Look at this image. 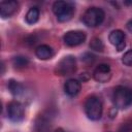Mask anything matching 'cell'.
<instances>
[{
	"instance_id": "cell-5",
	"label": "cell",
	"mask_w": 132,
	"mask_h": 132,
	"mask_svg": "<svg viewBox=\"0 0 132 132\" xmlns=\"http://www.w3.org/2000/svg\"><path fill=\"white\" fill-rule=\"evenodd\" d=\"M76 71V60L73 56H66L62 58L55 69V72L57 75L66 76L71 75Z\"/></svg>"
},
{
	"instance_id": "cell-18",
	"label": "cell",
	"mask_w": 132,
	"mask_h": 132,
	"mask_svg": "<svg viewBox=\"0 0 132 132\" xmlns=\"http://www.w3.org/2000/svg\"><path fill=\"white\" fill-rule=\"evenodd\" d=\"M122 62L126 66H132V50L127 51L123 57H122Z\"/></svg>"
},
{
	"instance_id": "cell-4",
	"label": "cell",
	"mask_w": 132,
	"mask_h": 132,
	"mask_svg": "<svg viewBox=\"0 0 132 132\" xmlns=\"http://www.w3.org/2000/svg\"><path fill=\"white\" fill-rule=\"evenodd\" d=\"M104 16L105 13L101 8L92 6L85 11L81 20L84 24L88 27H97L102 24V22L104 21Z\"/></svg>"
},
{
	"instance_id": "cell-16",
	"label": "cell",
	"mask_w": 132,
	"mask_h": 132,
	"mask_svg": "<svg viewBox=\"0 0 132 132\" xmlns=\"http://www.w3.org/2000/svg\"><path fill=\"white\" fill-rule=\"evenodd\" d=\"M28 64H29V60L24 56H16L12 59V65L15 68H25L28 66Z\"/></svg>"
},
{
	"instance_id": "cell-9",
	"label": "cell",
	"mask_w": 132,
	"mask_h": 132,
	"mask_svg": "<svg viewBox=\"0 0 132 132\" xmlns=\"http://www.w3.org/2000/svg\"><path fill=\"white\" fill-rule=\"evenodd\" d=\"M109 42L113 44L117 47L118 52H121L125 48L126 43H125V33L122 30H113L109 33L108 36Z\"/></svg>"
},
{
	"instance_id": "cell-11",
	"label": "cell",
	"mask_w": 132,
	"mask_h": 132,
	"mask_svg": "<svg viewBox=\"0 0 132 132\" xmlns=\"http://www.w3.org/2000/svg\"><path fill=\"white\" fill-rule=\"evenodd\" d=\"M80 88H81L80 82L74 78H70V79L66 80V82L64 85V91L69 96H76L79 93Z\"/></svg>"
},
{
	"instance_id": "cell-14",
	"label": "cell",
	"mask_w": 132,
	"mask_h": 132,
	"mask_svg": "<svg viewBox=\"0 0 132 132\" xmlns=\"http://www.w3.org/2000/svg\"><path fill=\"white\" fill-rule=\"evenodd\" d=\"M35 128L37 132H51V123L45 117L40 116L36 120Z\"/></svg>"
},
{
	"instance_id": "cell-7",
	"label": "cell",
	"mask_w": 132,
	"mask_h": 132,
	"mask_svg": "<svg viewBox=\"0 0 132 132\" xmlns=\"http://www.w3.org/2000/svg\"><path fill=\"white\" fill-rule=\"evenodd\" d=\"M87 35L84 31L75 30V31H68L64 34L63 40L66 45L68 46H76L85 42Z\"/></svg>"
},
{
	"instance_id": "cell-10",
	"label": "cell",
	"mask_w": 132,
	"mask_h": 132,
	"mask_svg": "<svg viewBox=\"0 0 132 132\" xmlns=\"http://www.w3.org/2000/svg\"><path fill=\"white\" fill-rule=\"evenodd\" d=\"M18 7H19V3L14 0L2 1L0 2V15L3 19L9 18L16 11Z\"/></svg>"
},
{
	"instance_id": "cell-3",
	"label": "cell",
	"mask_w": 132,
	"mask_h": 132,
	"mask_svg": "<svg viewBox=\"0 0 132 132\" xmlns=\"http://www.w3.org/2000/svg\"><path fill=\"white\" fill-rule=\"evenodd\" d=\"M102 102L99 97L92 95L87 98L85 102V112L87 117L92 121H97L102 116Z\"/></svg>"
},
{
	"instance_id": "cell-21",
	"label": "cell",
	"mask_w": 132,
	"mask_h": 132,
	"mask_svg": "<svg viewBox=\"0 0 132 132\" xmlns=\"http://www.w3.org/2000/svg\"><path fill=\"white\" fill-rule=\"evenodd\" d=\"M88 78H89V75H88V73H81V75H80V79H81L82 81L87 80Z\"/></svg>"
},
{
	"instance_id": "cell-22",
	"label": "cell",
	"mask_w": 132,
	"mask_h": 132,
	"mask_svg": "<svg viewBox=\"0 0 132 132\" xmlns=\"http://www.w3.org/2000/svg\"><path fill=\"white\" fill-rule=\"evenodd\" d=\"M127 28L130 32H132V20H130L128 23H127Z\"/></svg>"
},
{
	"instance_id": "cell-8",
	"label": "cell",
	"mask_w": 132,
	"mask_h": 132,
	"mask_svg": "<svg viewBox=\"0 0 132 132\" xmlns=\"http://www.w3.org/2000/svg\"><path fill=\"white\" fill-rule=\"evenodd\" d=\"M93 77L98 82H101V84L107 82L111 77V70H110L109 65L99 64L93 72Z\"/></svg>"
},
{
	"instance_id": "cell-12",
	"label": "cell",
	"mask_w": 132,
	"mask_h": 132,
	"mask_svg": "<svg viewBox=\"0 0 132 132\" xmlns=\"http://www.w3.org/2000/svg\"><path fill=\"white\" fill-rule=\"evenodd\" d=\"M35 55L40 60H48L54 56V50L46 44L38 45L35 50Z\"/></svg>"
},
{
	"instance_id": "cell-1",
	"label": "cell",
	"mask_w": 132,
	"mask_h": 132,
	"mask_svg": "<svg viewBox=\"0 0 132 132\" xmlns=\"http://www.w3.org/2000/svg\"><path fill=\"white\" fill-rule=\"evenodd\" d=\"M111 99L116 108L125 109L132 104V89L126 86H118L113 89Z\"/></svg>"
},
{
	"instance_id": "cell-20",
	"label": "cell",
	"mask_w": 132,
	"mask_h": 132,
	"mask_svg": "<svg viewBox=\"0 0 132 132\" xmlns=\"http://www.w3.org/2000/svg\"><path fill=\"white\" fill-rule=\"evenodd\" d=\"M117 132H132V125L125 123L119 128V130Z\"/></svg>"
},
{
	"instance_id": "cell-15",
	"label": "cell",
	"mask_w": 132,
	"mask_h": 132,
	"mask_svg": "<svg viewBox=\"0 0 132 132\" xmlns=\"http://www.w3.org/2000/svg\"><path fill=\"white\" fill-rule=\"evenodd\" d=\"M25 19H26V22L29 25L35 24L38 21V19H39V9H38V7H35V6L34 7H31L28 10V12L26 13Z\"/></svg>"
},
{
	"instance_id": "cell-13",
	"label": "cell",
	"mask_w": 132,
	"mask_h": 132,
	"mask_svg": "<svg viewBox=\"0 0 132 132\" xmlns=\"http://www.w3.org/2000/svg\"><path fill=\"white\" fill-rule=\"evenodd\" d=\"M7 87L10 91V93L15 97V98H20L22 96H24L25 94V88L23 85H21L19 81L10 79L7 84Z\"/></svg>"
},
{
	"instance_id": "cell-2",
	"label": "cell",
	"mask_w": 132,
	"mask_h": 132,
	"mask_svg": "<svg viewBox=\"0 0 132 132\" xmlns=\"http://www.w3.org/2000/svg\"><path fill=\"white\" fill-rule=\"evenodd\" d=\"M53 11L59 22H68L74 14V5L67 1H56L53 4Z\"/></svg>"
},
{
	"instance_id": "cell-17",
	"label": "cell",
	"mask_w": 132,
	"mask_h": 132,
	"mask_svg": "<svg viewBox=\"0 0 132 132\" xmlns=\"http://www.w3.org/2000/svg\"><path fill=\"white\" fill-rule=\"evenodd\" d=\"M90 47L91 50L93 51H96V52H102L103 48H104V44L102 42V40L98 37H94L91 42H90Z\"/></svg>"
},
{
	"instance_id": "cell-6",
	"label": "cell",
	"mask_w": 132,
	"mask_h": 132,
	"mask_svg": "<svg viewBox=\"0 0 132 132\" xmlns=\"http://www.w3.org/2000/svg\"><path fill=\"white\" fill-rule=\"evenodd\" d=\"M7 116L11 122L19 123L24 120L25 108L24 105L16 100H13L7 104Z\"/></svg>"
},
{
	"instance_id": "cell-23",
	"label": "cell",
	"mask_w": 132,
	"mask_h": 132,
	"mask_svg": "<svg viewBox=\"0 0 132 132\" xmlns=\"http://www.w3.org/2000/svg\"><path fill=\"white\" fill-rule=\"evenodd\" d=\"M55 132H65V131H64V130H63L62 128H58V129H57V130H56Z\"/></svg>"
},
{
	"instance_id": "cell-19",
	"label": "cell",
	"mask_w": 132,
	"mask_h": 132,
	"mask_svg": "<svg viewBox=\"0 0 132 132\" xmlns=\"http://www.w3.org/2000/svg\"><path fill=\"white\" fill-rule=\"evenodd\" d=\"M82 61L87 64H92L94 61H95V56L92 55L91 53H86L84 56H82Z\"/></svg>"
}]
</instances>
